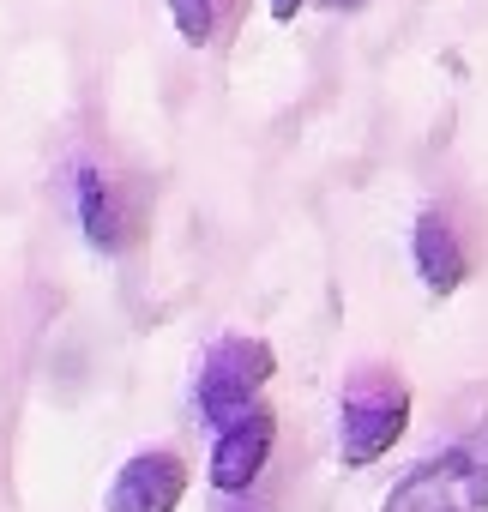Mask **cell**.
Returning <instances> with one entry per match:
<instances>
[{"label":"cell","instance_id":"6da1fadb","mask_svg":"<svg viewBox=\"0 0 488 512\" xmlns=\"http://www.w3.org/2000/svg\"><path fill=\"white\" fill-rule=\"evenodd\" d=\"M380 512H488V422L446 440L434 458L410 464Z\"/></svg>","mask_w":488,"mask_h":512},{"label":"cell","instance_id":"7a4b0ae2","mask_svg":"<svg viewBox=\"0 0 488 512\" xmlns=\"http://www.w3.org/2000/svg\"><path fill=\"white\" fill-rule=\"evenodd\" d=\"M410 428V386L392 374V368H362L344 380V398H338V458L350 470H368L380 464Z\"/></svg>","mask_w":488,"mask_h":512},{"label":"cell","instance_id":"3957f363","mask_svg":"<svg viewBox=\"0 0 488 512\" xmlns=\"http://www.w3.org/2000/svg\"><path fill=\"white\" fill-rule=\"evenodd\" d=\"M278 374V356H272V344L266 338H217L211 350H205V362H199V380H193V410H199V422L217 434L223 422H235V416H248L254 404H260V392H266V380Z\"/></svg>","mask_w":488,"mask_h":512},{"label":"cell","instance_id":"277c9868","mask_svg":"<svg viewBox=\"0 0 488 512\" xmlns=\"http://www.w3.org/2000/svg\"><path fill=\"white\" fill-rule=\"evenodd\" d=\"M272 446H278V416H272L266 404H254L248 416L223 422V428L211 434V458H205L211 488H217V494H229V500H235V494H248V488L266 476Z\"/></svg>","mask_w":488,"mask_h":512},{"label":"cell","instance_id":"5b68a950","mask_svg":"<svg viewBox=\"0 0 488 512\" xmlns=\"http://www.w3.org/2000/svg\"><path fill=\"white\" fill-rule=\"evenodd\" d=\"M73 217H79V235L97 253H127L133 235H139L133 199L103 163H73Z\"/></svg>","mask_w":488,"mask_h":512},{"label":"cell","instance_id":"8992f818","mask_svg":"<svg viewBox=\"0 0 488 512\" xmlns=\"http://www.w3.org/2000/svg\"><path fill=\"white\" fill-rule=\"evenodd\" d=\"M181 500H187V458L175 446H145L115 470L103 512H175Z\"/></svg>","mask_w":488,"mask_h":512},{"label":"cell","instance_id":"52a82bcc","mask_svg":"<svg viewBox=\"0 0 488 512\" xmlns=\"http://www.w3.org/2000/svg\"><path fill=\"white\" fill-rule=\"evenodd\" d=\"M410 266L422 278L428 296H458L470 284V241L458 229V217L446 205H428L416 211V229H410Z\"/></svg>","mask_w":488,"mask_h":512},{"label":"cell","instance_id":"ba28073f","mask_svg":"<svg viewBox=\"0 0 488 512\" xmlns=\"http://www.w3.org/2000/svg\"><path fill=\"white\" fill-rule=\"evenodd\" d=\"M163 7H169L175 37H181V43H193V49H205V43L223 31V19H229L235 0H163Z\"/></svg>","mask_w":488,"mask_h":512},{"label":"cell","instance_id":"9c48e42d","mask_svg":"<svg viewBox=\"0 0 488 512\" xmlns=\"http://www.w3.org/2000/svg\"><path fill=\"white\" fill-rule=\"evenodd\" d=\"M308 7V0H266V13H272V25H296V13Z\"/></svg>","mask_w":488,"mask_h":512},{"label":"cell","instance_id":"30bf717a","mask_svg":"<svg viewBox=\"0 0 488 512\" xmlns=\"http://www.w3.org/2000/svg\"><path fill=\"white\" fill-rule=\"evenodd\" d=\"M314 7H332V13H356V7H368V0H314Z\"/></svg>","mask_w":488,"mask_h":512},{"label":"cell","instance_id":"8fae6325","mask_svg":"<svg viewBox=\"0 0 488 512\" xmlns=\"http://www.w3.org/2000/svg\"><path fill=\"white\" fill-rule=\"evenodd\" d=\"M235 512H266V506H235Z\"/></svg>","mask_w":488,"mask_h":512}]
</instances>
